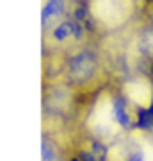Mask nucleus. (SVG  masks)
<instances>
[{"label":"nucleus","mask_w":153,"mask_h":161,"mask_svg":"<svg viewBox=\"0 0 153 161\" xmlns=\"http://www.w3.org/2000/svg\"><path fill=\"white\" fill-rule=\"evenodd\" d=\"M93 64H94V61L91 58V54H80L71 63V74H75L79 79L89 77L93 72Z\"/></svg>","instance_id":"nucleus-1"},{"label":"nucleus","mask_w":153,"mask_h":161,"mask_svg":"<svg viewBox=\"0 0 153 161\" xmlns=\"http://www.w3.org/2000/svg\"><path fill=\"white\" fill-rule=\"evenodd\" d=\"M114 118H116V122H118L119 125H128L130 124V115H128V111H126V106L123 100H116L114 102Z\"/></svg>","instance_id":"nucleus-2"},{"label":"nucleus","mask_w":153,"mask_h":161,"mask_svg":"<svg viewBox=\"0 0 153 161\" xmlns=\"http://www.w3.org/2000/svg\"><path fill=\"white\" fill-rule=\"evenodd\" d=\"M63 11V0H48V4L43 9V18H50L54 14H59Z\"/></svg>","instance_id":"nucleus-3"},{"label":"nucleus","mask_w":153,"mask_h":161,"mask_svg":"<svg viewBox=\"0 0 153 161\" xmlns=\"http://www.w3.org/2000/svg\"><path fill=\"white\" fill-rule=\"evenodd\" d=\"M75 27L71 25V23H68V22H64V23H61L59 27H57V31L54 32V36H55V40H59V41H63L64 38H68V34L73 31Z\"/></svg>","instance_id":"nucleus-4"},{"label":"nucleus","mask_w":153,"mask_h":161,"mask_svg":"<svg viewBox=\"0 0 153 161\" xmlns=\"http://www.w3.org/2000/svg\"><path fill=\"white\" fill-rule=\"evenodd\" d=\"M91 149H93V154H94V161H107V149L102 143L94 142Z\"/></svg>","instance_id":"nucleus-5"},{"label":"nucleus","mask_w":153,"mask_h":161,"mask_svg":"<svg viewBox=\"0 0 153 161\" xmlns=\"http://www.w3.org/2000/svg\"><path fill=\"white\" fill-rule=\"evenodd\" d=\"M43 161H55L54 147H52L50 142H46V140H43Z\"/></svg>","instance_id":"nucleus-6"},{"label":"nucleus","mask_w":153,"mask_h":161,"mask_svg":"<svg viewBox=\"0 0 153 161\" xmlns=\"http://www.w3.org/2000/svg\"><path fill=\"white\" fill-rule=\"evenodd\" d=\"M126 161H144V154H142V150H134L130 156H128V159Z\"/></svg>","instance_id":"nucleus-7"},{"label":"nucleus","mask_w":153,"mask_h":161,"mask_svg":"<svg viewBox=\"0 0 153 161\" xmlns=\"http://www.w3.org/2000/svg\"><path fill=\"white\" fill-rule=\"evenodd\" d=\"M144 40H146L148 48H150V50H153V29H150L146 34H144Z\"/></svg>","instance_id":"nucleus-8"},{"label":"nucleus","mask_w":153,"mask_h":161,"mask_svg":"<svg viewBox=\"0 0 153 161\" xmlns=\"http://www.w3.org/2000/svg\"><path fill=\"white\" fill-rule=\"evenodd\" d=\"M148 109H150V115H151V118H153V98H151V106H150Z\"/></svg>","instance_id":"nucleus-9"},{"label":"nucleus","mask_w":153,"mask_h":161,"mask_svg":"<svg viewBox=\"0 0 153 161\" xmlns=\"http://www.w3.org/2000/svg\"><path fill=\"white\" fill-rule=\"evenodd\" d=\"M68 161H79V159H77V158H71V159H68Z\"/></svg>","instance_id":"nucleus-10"}]
</instances>
